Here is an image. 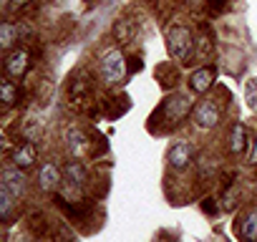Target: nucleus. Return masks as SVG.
<instances>
[{"mask_svg":"<svg viewBox=\"0 0 257 242\" xmlns=\"http://www.w3.org/2000/svg\"><path fill=\"white\" fill-rule=\"evenodd\" d=\"M189 111H194V108H192V98L184 96V93H174V96H169V98L162 101V106L157 108V116H162V118L167 121L164 132H169V129H174V127L179 124V121H182Z\"/></svg>","mask_w":257,"mask_h":242,"instance_id":"f257e3e1","label":"nucleus"},{"mask_svg":"<svg viewBox=\"0 0 257 242\" xmlns=\"http://www.w3.org/2000/svg\"><path fill=\"white\" fill-rule=\"evenodd\" d=\"M194 43H197V41H194L192 31H189V28H184V26H172V28H169V33H167L169 53H172V58H177V61H182V63H187V61L192 58Z\"/></svg>","mask_w":257,"mask_h":242,"instance_id":"f03ea898","label":"nucleus"},{"mask_svg":"<svg viewBox=\"0 0 257 242\" xmlns=\"http://www.w3.org/2000/svg\"><path fill=\"white\" fill-rule=\"evenodd\" d=\"M126 73H128V63H126V58L121 56V51H108V53L101 58V78H103L108 86L123 83Z\"/></svg>","mask_w":257,"mask_h":242,"instance_id":"7ed1b4c3","label":"nucleus"},{"mask_svg":"<svg viewBox=\"0 0 257 242\" xmlns=\"http://www.w3.org/2000/svg\"><path fill=\"white\" fill-rule=\"evenodd\" d=\"M219 103L214 101V98H204V101H199L197 106H194V111H192V118H194V124L199 127V129H214L217 124H219Z\"/></svg>","mask_w":257,"mask_h":242,"instance_id":"20e7f679","label":"nucleus"},{"mask_svg":"<svg viewBox=\"0 0 257 242\" xmlns=\"http://www.w3.org/2000/svg\"><path fill=\"white\" fill-rule=\"evenodd\" d=\"M3 66H6V73L11 78H23L28 73V68H31V56H28L26 48H16V51H11L6 56Z\"/></svg>","mask_w":257,"mask_h":242,"instance_id":"39448f33","label":"nucleus"},{"mask_svg":"<svg viewBox=\"0 0 257 242\" xmlns=\"http://www.w3.org/2000/svg\"><path fill=\"white\" fill-rule=\"evenodd\" d=\"M234 234L242 242H257V209H247L234 222Z\"/></svg>","mask_w":257,"mask_h":242,"instance_id":"423d86ee","label":"nucleus"},{"mask_svg":"<svg viewBox=\"0 0 257 242\" xmlns=\"http://www.w3.org/2000/svg\"><path fill=\"white\" fill-rule=\"evenodd\" d=\"M214 78H217V68L214 66H202L189 76V86H192L194 93H207L214 86Z\"/></svg>","mask_w":257,"mask_h":242,"instance_id":"0eeeda50","label":"nucleus"},{"mask_svg":"<svg viewBox=\"0 0 257 242\" xmlns=\"http://www.w3.org/2000/svg\"><path fill=\"white\" fill-rule=\"evenodd\" d=\"M91 98V81L83 76V78H73L71 81V88H68V101L73 108H83L86 101Z\"/></svg>","mask_w":257,"mask_h":242,"instance_id":"6e6552de","label":"nucleus"},{"mask_svg":"<svg viewBox=\"0 0 257 242\" xmlns=\"http://www.w3.org/2000/svg\"><path fill=\"white\" fill-rule=\"evenodd\" d=\"M36 157H38V147H36L33 142H23V144H18V147L13 149L11 162H13L18 169H28V167L36 164Z\"/></svg>","mask_w":257,"mask_h":242,"instance_id":"1a4fd4ad","label":"nucleus"},{"mask_svg":"<svg viewBox=\"0 0 257 242\" xmlns=\"http://www.w3.org/2000/svg\"><path fill=\"white\" fill-rule=\"evenodd\" d=\"M192 154H194V149H192V144L189 142H179V144H174L172 149H169V164L174 167V169H187L189 164H192Z\"/></svg>","mask_w":257,"mask_h":242,"instance_id":"9d476101","label":"nucleus"},{"mask_svg":"<svg viewBox=\"0 0 257 242\" xmlns=\"http://www.w3.org/2000/svg\"><path fill=\"white\" fill-rule=\"evenodd\" d=\"M58 184H61V169H58L53 162L43 164L41 172H38V187H41L43 192H53Z\"/></svg>","mask_w":257,"mask_h":242,"instance_id":"9b49d317","label":"nucleus"},{"mask_svg":"<svg viewBox=\"0 0 257 242\" xmlns=\"http://www.w3.org/2000/svg\"><path fill=\"white\" fill-rule=\"evenodd\" d=\"M3 187L13 194V197H21L26 192V177L21 174V169H6L3 172Z\"/></svg>","mask_w":257,"mask_h":242,"instance_id":"f8f14e48","label":"nucleus"},{"mask_svg":"<svg viewBox=\"0 0 257 242\" xmlns=\"http://www.w3.org/2000/svg\"><path fill=\"white\" fill-rule=\"evenodd\" d=\"M68 149H71V154L73 157H86L88 154V137H86V132H81V129H71L68 132Z\"/></svg>","mask_w":257,"mask_h":242,"instance_id":"ddd939ff","label":"nucleus"},{"mask_svg":"<svg viewBox=\"0 0 257 242\" xmlns=\"http://www.w3.org/2000/svg\"><path fill=\"white\" fill-rule=\"evenodd\" d=\"M63 177H66V182H68L71 187H83L86 179H88L86 167H83L81 162H68V164L63 167Z\"/></svg>","mask_w":257,"mask_h":242,"instance_id":"4468645a","label":"nucleus"},{"mask_svg":"<svg viewBox=\"0 0 257 242\" xmlns=\"http://www.w3.org/2000/svg\"><path fill=\"white\" fill-rule=\"evenodd\" d=\"M229 152L232 154H244L247 152V129L239 124L232 127V134H229Z\"/></svg>","mask_w":257,"mask_h":242,"instance_id":"2eb2a0df","label":"nucleus"},{"mask_svg":"<svg viewBox=\"0 0 257 242\" xmlns=\"http://www.w3.org/2000/svg\"><path fill=\"white\" fill-rule=\"evenodd\" d=\"M113 38L118 43H128V41L134 38V23L128 21V18H118L113 23Z\"/></svg>","mask_w":257,"mask_h":242,"instance_id":"dca6fc26","label":"nucleus"},{"mask_svg":"<svg viewBox=\"0 0 257 242\" xmlns=\"http://www.w3.org/2000/svg\"><path fill=\"white\" fill-rule=\"evenodd\" d=\"M18 86L11 81V78H3L0 81V96H3V103H6V108H11V106H16V101H18Z\"/></svg>","mask_w":257,"mask_h":242,"instance_id":"f3484780","label":"nucleus"},{"mask_svg":"<svg viewBox=\"0 0 257 242\" xmlns=\"http://www.w3.org/2000/svg\"><path fill=\"white\" fill-rule=\"evenodd\" d=\"M16 33H21V31L13 23H3V26H0V46H3L6 51L16 43Z\"/></svg>","mask_w":257,"mask_h":242,"instance_id":"a211bd4d","label":"nucleus"},{"mask_svg":"<svg viewBox=\"0 0 257 242\" xmlns=\"http://www.w3.org/2000/svg\"><path fill=\"white\" fill-rule=\"evenodd\" d=\"M41 129H43V124H41V121H36V118H28V121H26V127H23V134H26L31 142H36V139L41 137Z\"/></svg>","mask_w":257,"mask_h":242,"instance_id":"6ab92c4d","label":"nucleus"},{"mask_svg":"<svg viewBox=\"0 0 257 242\" xmlns=\"http://www.w3.org/2000/svg\"><path fill=\"white\" fill-rule=\"evenodd\" d=\"M244 101L252 111H257V81H247L244 86Z\"/></svg>","mask_w":257,"mask_h":242,"instance_id":"aec40b11","label":"nucleus"},{"mask_svg":"<svg viewBox=\"0 0 257 242\" xmlns=\"http://www.w3.org/2000/svg\"><path fill=\"white\" fill-rule=\"evenodd\" d=\"M13 199H16V197H13V194H11V192L6 189V187L0 189V204H3V217H6V219L11 217V209H13Z\"/></svg>","mask_w":257,"mask_h":242,"instance_id":"412c9836","label":"nucleus"},{"mask_svg":"<svg viewBox=\"0 0 257 242\" xmlns=\"http://www.w3.org/2000/svg\"><path fill=\"white\" fill-rule=\"evenodd\" d=\"M202 207H204V212H207V214H214V212H217L214 199H204V202H202Z\"/></svg>","mask_w":257,"mask_h":242,"instance_id":"4be33fe9","label":"nucleus"},{"mask_svg":"<svg viewBox=\"0 0 257 242\" xmlns=\"http://www.w3.org/2000/svg\"><path fill=\"white\" fill-rule=\"evenodd\" d=\"M28 6V0H11V8L13 11H21V8H26Z\"/></svg>","mask_w":257,"mask_h":242,"instance_id":"5701e85b","label":"nucleus"},{"mask_svg":"<svg viewBox=\"0 0 257 242\" xmlns=\"http://www.w3.org/2000/svg\"><path fill=\"white\" fill-rule=\"evenodd\" d=\"M139 68H142L139 58H132V63H128V73H134V71H139Z\"/></svg>","mask_w":257,"mask_h":242,"instance_id":"b1692460","label":"nucleus"},{"mask_svg":"<svg viewBox=\"0 0 257 242\" xmlns=\"http://www.w3.org/2000/svg\"><path fill=\"white\" fill-rule=\"evenodd\" d=\"M249 164H257V139L252 144V154H249Z\"/></svg>","mask_w":257,"mask_h":242,"instance_id":"393cba45","label":"nucleus"},{"mask_svg":"<svg viewBox=\"0 0 257 242\" xmlns=\"http://www.w3.org/2000/svg\"><path fill=\"white\" fill-rule=\"evenodd\" d=\"M189 3H199V0H189Z\"/></svg>","mask_w":257,"mask_h":242,"instance_id":"a878e982","label":"nucleus"}]
</instances>
